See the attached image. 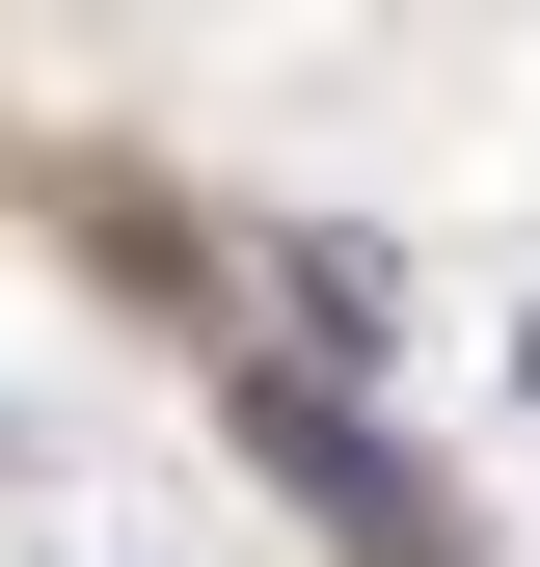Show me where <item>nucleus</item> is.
<instances>
[{
    "mask_svg": "<svg viewBox=\"0 0 540 567\" xmlns=\"http://www.w3.org/2000/svg\"><path fill=\"white\" fill-rule=\"evenodd\" d=\"M513 379H540V298H513Z\"/></svg>",
    "mask_w": 540,
    "mask_h": 567,
    "instance_id": "obj_2",
    "label": "nucleus"
},
{
    "mask_svg": "<svg viewBox=\"0 0 540 567\" xmlns=\"http://www.w3.org/2000/svg\"><path fill=\"white\" fill-rule=\"evenodd\" d=\"M243 433H270V486H298V514L352 540V567H459V514H433V486L378 460V405H352V379H270Z\"/></svg>",
    "mask_w": 540,
    "mask_h": 567,
    "instance_id": "obj_1",
    "label": "nucleus"
}]
</instances>
